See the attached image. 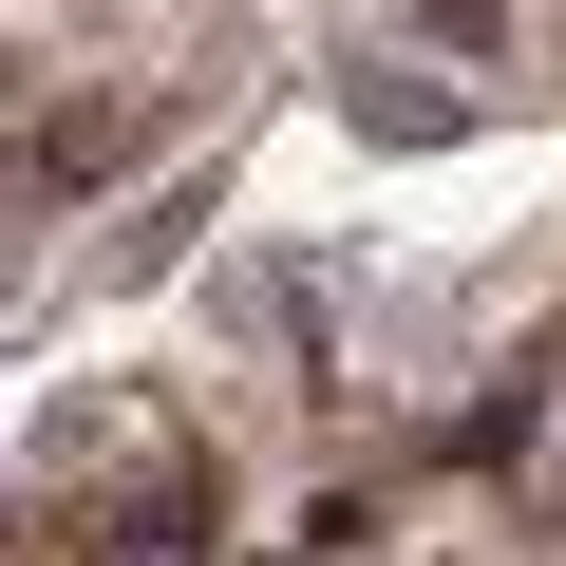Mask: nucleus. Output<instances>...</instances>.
Returning <instances> with one entry per match:
<instances>
[{
	"label": "nucleus",
	"instance_id": "1",
	"mask_svg": "<svg viewBox=\"0 0 566 566\" xmlns=\"http://www.w3.org/2000/svg\"><path fill=\"white\" fill-rule=\"evenodd\" d=\"M227 510V453L170 416V397H76L39 434V528H114V547H189Z\"/></svg>",
	"mask_w": 566,
	"mask_h": 566
}]
</instances>
